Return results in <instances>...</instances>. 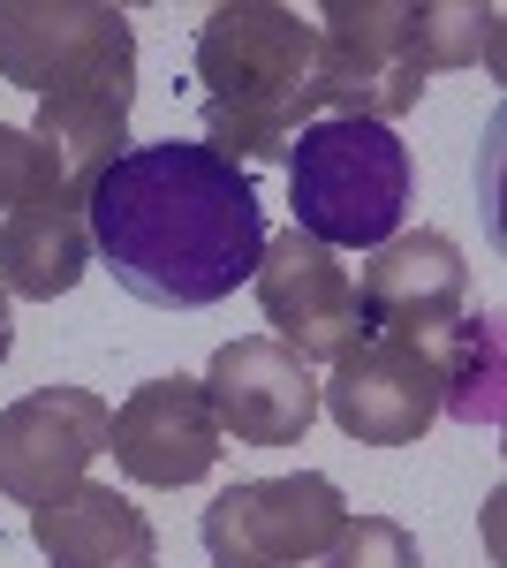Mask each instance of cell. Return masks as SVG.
Masks as SVG:
<instances>
[{
	"mask_svg": "<svg viewBox=\"0 0 507 568\" xmlns=\"http://www.w3.org/2000/svg\"><path fill=\"white\" fill-rule=\"evenodd\" d=\"M91 258L122 281L136 304L205 311L257 273L265 213L251 168L212 144H136L84 197Z\"/></svg>",
	"mask_w": 507,
	"mask_h": 568,
	"instance_id": "obj_1",
	"label": "cell"
},
{
	"mask_svg": "<svg viewBox=\"0 0 507 568\" xmlns=\"http://www.w3.org/2000/svg\"><path fill=\"white\" fill-rule=\"evenodd\" d=\"M493 8L469 0H326L318 8V53H311V99L318 114L386 122L409 114L432 69L493 61Z\"/></svg>",
	"mask_w": 507,
	"mask_h": 568,
	"instance_id": "obj_2",
	"label": "cell"
},
{
	"mask_svg": "<svg viewBox=\"0 0 507 568\" xmlns=\"http://www.w3.org/2000/svg\"><path fill=\"white\" fill-rule=\"evenodd\" d=\"M318 31L281 0H227L197 23V84H205V144L235 168L288 160L303 122H318L311 99Z\"/></svg>",
	"mask_w": 507,
	"mask_h": 568,
	"instance_id": "obj_3",
	"label": "cell"
},
{
	"mask_svg": "<svg viewBox=\"0 0 507 568\" xmlns=\"http://www.w3.org/2000/svg\"><path fill=\"white\" fill-rule=\"evenodd\" d=\"M288 205H296V235L326 243V251H379L402 235L409 213V144L386 122H356V114H318L303 122L288 144Z\"/></svg>",
	"mask_w": 507,
	"mask_h": 568,
	"instance_id": "obj_4",
	"label": "cell"
},
{
	"mask_svg": "<svg viewBox=\"0 0 507 568\" xmlns=\"http://www.w3.org/2000/svg\"><path fill=\"white\" fill-rule=\"evenodd\" d=\"M341 524H348L341 485L318 470H296V478L227 485L205 508L197 538H205L212 568H303L341 538Z\"/></svg>",
	"mask_w": 507,
	"mask_h": 568,
	"instance_id": "obj_5",
	"label": "cell"
},
{
	"mask_svg": "<svg viewBox=\"0 0 507 568\" xmlns=\"http://www.w3.org/2000/svg\"><path fill=\"white\" fill-rule=\"evenodd\" d=\"M257 311L273 326L281 349H296L303 364H334L341 349L364 342V318H356V273L341 265V251L311 243V235H265L257 251Z\"/></svg>",
	"mask_w": 507,
	"mask_h": 568,
	"instance_id": "obj_6",
	"label": "cell"
},
{
	"mask_svg": "<svg viewBox=\"0 0 507 568\" xmlns=\"http://www.w3.org/2000/svg\"><path fill=\"white\" fill-rule=\"evenodd\" d=\"M318 402L334 409V425L356 447H417L432 425H439V364L417 349V342H379L364 334L356 349L334 356V379L318 387Z\"/></svg>",
	"mask_w": 507,
	"mask_h": 568,
	"instance_id": "obj_7",
	"label": "cell"
},
{
	"mask_svg": "<svg viewBox=\"0 0 507 568\" xmlns=\"http://www.w3.org/2000/svg\"><path fill=\"white\" fill-rule=\"evenodd\" d=\"M107 402L91 387H39L0 409V493L16 508H45L107 455Z\"/></svg>",
	"mask_w": 507,
	"mask_h": 568,
	"instance_id": "obj_8",
	"label": "cell"
},
{
	"mask_svg": "<svg viewBox=\"0 0 507 568\" xmlns=\"http://www.w3.org/2000/svg\"><path fill=\"white\" fill-rule=\"evenodd\" d=\"M129 106H136V31H122L84 77H69L61 91H45V99H39L31 136L45 144V160H53V175H61V197L84 205L91 182L122 160Z\"/></svg>",
	"mask_w": 507,
	"mask_h": 568,
	"instance_id": "obj_9",
	"label": "cell"
},
{
	"mask_svg": "<svg viewBox=\"0 0 507 568\" xmlns=\"http://www.w3.org/2000/svg\"><path fill=\"white\" fill-rule=\"evenodd\" d=\"M463 304H469V258L439 227H409V235L379 243L364 281H356V318L379 342H424L432 326L463 318Z\"/></svg>",
	"mask_w": 507,
	"mask_h": 568,
	"instance_id": "obj_10",
	"label": "cell"
},
{
	"mask_svg": "<svg viewBox=\"0 0 507 568\" xmlns=\"http://www.w3.org/2000/svg\"><path fill=\"white\" fill-rule=\"evenodd\" d=\"M205 402L220 417V433H235L243 447H296L318 425V379L273 334H243V342H227L212 356Z\"/></svg>",
	"mask_w": 507,
	"mask_h": 568,
	"instance_id": "obj_11",
	"label": "cell"
},
{
	"mask_svg": "<svg viewBox=\"0 0 507 568\" xmlns=\"http://www.w3.org/2000/svg\"><path fill=\"white\" fill-rule=\"evenodd\" d=\"M220 417H212L205 402V379H144V387L129 394L122 409L107 417V447H114V463H122L136 485H197L220 463Z\"/></svg>",
	"mask_w": 507,
	"mask_h": 568,
	"instance_id": "obj_12",
	"label": "cell"
},
{
	"mask_svg": "<svg viewBox=\"0 0 507 568\" xmlns=\"http://www.w3.org/2000/svg\"><path fill=\"white\" fill-rule=\"evenodd\" d=\"M129 31L122 8L107 0H0V77L16 91H61Z\"/></svg>",
	"mask_w": 507,
	"mask_h": 568,
	"instance_id": "obj_13",
	"label": "cell"
},
{
	"mask_svg": "<svg viewBox=\"0 0 507 568\" xmlns=\"http://www.w3.org/2000/svg\"><path fill=\"white\" fill-rule=\"evenodd\" d=\"M31 546L45 568H160V530L152 516L114 493V485H69L61 500L31 508Z\"/></svg>",
	"mask_w": 507,
	"mask_h": 568,
	"instance_id": "obj_14",
	"label": "cell"
},
{
	"mask_svg": "<svg viewBox=\"0 0 507 568\" xmlns=\"http://www.w3.org/2000/svg\"><path fill=\"white\" fill-rule=\"evenodd\" d=\"M84 273H91L84 205L39 197V205H16V213H8V227H0V288H8V296L53 304V296H69Z\"/></svg>",
	"mask_w": 507,
	"mask_h": 568,
	"instance_id": "obj_15",
	"label": "cell"
},
{
	"mask_svg": "<svg viewBox=\"0 0 507 568\" xmlns=\"http://www.w3.org/2000/svg\"><path fill=\"white\" fill-rule=\"evenodd\" d=\"M432 364H439V417H469V425H493L500 417V326L493 318H447V326H432L417 342Z\"/></svg>",
	"mask_w": 507,
	"mask_h": 568,
	"instance_id": "obj_16",
	"label": "cell"
},
{
	"mask_svg": "<svg viewBox=\"0 0 507 568\" xmlns=\"http://www.w3.org/2000/svg\"><path fill=\"white\" fill-rule=\"evenodd\" d=\"M326 568H424L417 561V538L394 524V516H348L341 538L318 554Z\"/></svg>",
	"mask_w": 507,
	"mask_h": 568,
	"instance_id": "obj_17",
	"label": "cell"
},
{
	"mask_svg": "<svg viewBox=\"0 0 507 568\" xmlns=\"http://www.w3.org/2000/svg\"><path fill=\"white\" fill-rule=\"evenodd\" d=\"M39 197H61V175H53L45 144L31 130L0 122V205L16 213V205H39ZM61 205H77V197H61Z\"/></svg>",
	"mask_w": 507,
	"mask_h": 568,
	"instance_id": "obj_18",
	"label": "cell"
},
{
	"mask_svg": "<svg viewBox=\"0 0 507 568\" xmlns=\"http://www.w3.org/2000/svg\"><path fill=\"white\" fill-rule=\"evenodd\" d=\"M8 349H16V311H8V288H0V364H8Z\"/></svg>",
	"mask_w": 507,
	"mask_h": 568,
	"instance_id": "obj_19",
	"label": "cell"
}]
</instances>
